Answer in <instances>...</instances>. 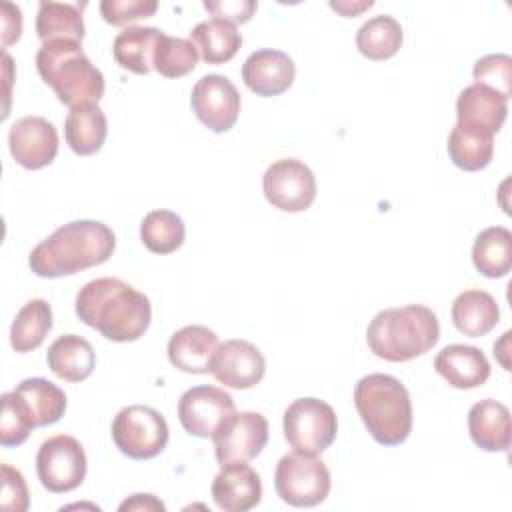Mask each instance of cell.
Instances as JSON below:
<instances>
[{
	"instance_id": "ac0fdd59",
	"label": "cell",
	"mask_w": 512,
	"mask_h": 512,
	"mask_svg": "<svg viewBox=\"0 0 512 512\" xmlns=\"http://www.w3.org/2000/svg\"><path fill=\"white\" fill-rule=\"evenodd\" d=\"M10 394L32 430L58 422L66 412L64 390L46 378H26Z\"/></svg>"
},
{
	"instance_id": "9a60e30c",
	"label": "cell",
	"mask_w": 512,
	"mask_h": 512,
	"mask_svg": "<svg viewBox=\"0 0 512 512\" xmlns=\"http://www.w3.org/2000/svg\"><path fill=\"white\" fill-rule=\"evenodd\" d=\"M210 372L228 388L248 390L264 378L266 360L264 354L248 340L232 338L218 344Z\"/></svg>"
},
{
	"instance_id": "ffe728a7",
	"label": "cell",
	"mask_w": 512,
	"mask_h": 512,
	"mask_svg": "<svg viewBox=\"0 0 512 512\" xmlns=\"http://www.w3.org/2000/svg\"><path fill=\"white\" fill-rule=\"evenodd\" d=\"M436 372L458 390H472L482 386L490 376V364L484 352L468 344L444 346L434 358Z\"/></svg>"
},
{
	"instance_id": "f546056e",
	"label": "cell",
	"mask_w": 512,
	"mask_h": 512,
	"mask_svg": "<svg viewBox=\"0 0 512 512\" xmlns=\"http://www.w3.org/2000/svg\"><path fill=\"white\" fill-rule=\"evenodd\" d=\"M36 34L42 40V44L54 42V40H68V42L82 44L84 20L80 12V4L42 0L38 4V14H36Z\"/></svg>"
},
{
	"instance_id": "60d3db41",
	"label": "cell",
	"mask_w": 512,
	"mask_h": 512,
	"mask_svg": "<svg viewBox=\"0 0 512 512\" xmlns=\"http://www.w3.org/2000/svg\"><path fill=\"white\" fill-rule=\"evenodd\" d=\"M118 510H122V512L124 510H160V512H164L166 506L152 494H134L132 498L124 500L118 506Z\"/></svg>"
},
{
	"instance_id": "7bdbcfd3",
	"label": "cell",
	"mask_w": 512,
	"mask_h": 512,
	"mask_svg": "<svg viewBox=\"0 0 512 512\" xmlns=\"http://www.w3.org/2000/svg\"><path fill=\"white\" fill-rule=\"evenodd\" d=\"M508 340H510V332H504L502 338H500V342L494 344V356L500 360V364L504 366V370H510V362H508V358H506V354H508Z\"/></svg>"
},
{
	"instance_id": "603a6c76",
	"label": "cell",
	"mask_w": 512,
	"mask_h": 512,
	"mask_svg": "<svg viewBox=\"0 0 512 512\" xmlns=\"http://www.w3.org/2000/svg\"><path fill=\"white\" fill-rule=\"evenodd\" d=\"M46 362L60 380L82 382L96 368V352L86 338L78 334H64L48 346Z\"/></svg>"
},
{
	"instance_id": "3957f363",
	"label": "cell",
	"mask_w": 512,
	"mask_h": 512,
	"mask_svg": "<svg viewBox=\"0 0 512 512\" xmlns=\"http://www.w3.org/2000/svg\"><path fill=\"white\" fill-rule=\"evenodd\" d=\"M438 340V318L422 304L386 308L370 320L366 330L368 348L386 362H410L432 350Z\"/></svg>"
},
{
	"instance_id": "ab89813d",
	"label": "cell",
	"mask_w": 512,
	"mask_h": 512,
	"mask_svg": "<svg viewBox=\"0 0 512 512\" xmlns=\"http://www.w3.org/2000/svg\"><path fill=\"white\" fill-rule=\"evenodd\" d=\"M22 12L12 2H2V46H10L20 40Z\"/></svg>"
},
{
	"instance_id": "8fae6325",
	"label": "cell",
	"mask_w": 512,
	"mask_h": 512,
	"mask_svg": "<svg viewBox=\"0 0 512 512\" xmlns=\"http://www.w3.org/2000/svg\"><path fill=\"white\" fill-rule=\"evenodd\" d=\"M234 412V398L218 386L188 388L178 400V420L196 438H212Z\"/></svg>"
},
{
	"instance_id": "7402d4cb",
	"label": "cell",
	"mask_w": 512,
	"mask_h": 512,
	"mask_svg": "<svg viewBox=\"0 0 512 512\" xmlns=\"http://www.w3.org/2000/svg\"><path fill=\"white\" fill-rule=\"evenodd\" d=\"M468 432L480 450L506 452L510 448V410L492 398L476 402L468 410Z\"/></svg>"
},
{
	"instance_id": "74e56055",
	"label": "cell",
	"mask_w": 512,
	"mask_h": 512,
	"mask_svg": "<svg viewBox=\"0 0 512 512\" xmlns=\"http://www.w3.org/2000/svg\"><path fill=\"white\" fill-rule=\"evenodd\" d=\"M28 488L20 470L10 464H2V494L0 506L8 512H24L28 510Z\"/></svg>"
},
{
	"instance_id": "44dd1931",
	"label": "cell",
	"mask_w": 512,
	"mask_h": 512,
	"mask_svg": "<svg viewBox=\"0 0 512 512\" xmlns=\"http://www.w3.org/2000/svg\"><path fill=\"white\" fill-rule=\"evenodd\" d=\"M508 116V100L496 90L470 84L466 86L456 100V122L476 126L496 134Z\"/></svg>"
},
{
	"instance_id": "277c9868",
	"label": "cell",
	"mask_w": 512,
	"mask_h": 512,
	"mask_svg": "<svg viewBox=\"0 0 512 512\" xmlns=\"http://www.w3.org/2000/svg\"><path fill=\"white\" fill-rule=\"evenodd\" d=\"M354 406L372 440L382 446H398L412 432L410 394L390 374L362 376L354 386Z\"/></svg>"
},
{
	"instance_id": "6da1fadb",
	"label": "cell",
	"mask_w": 512,
	"mask_h": 512,
	"mask_svg": "<svg viewBox=\"0 0 512 512\" xmlns=\"http://www.w3.org/2000/svg\"><path fill=\"white\" fill-rule=\"evenodd\" d=\"M76 316L112 342H134L144 336L152 320L146 294L120 278L104 276L86 282L76 294Z\"/></svg>"
},
{
	"instance_id": "f1b7e54d",
	"label": "cell",
	"mask_w": 512,
	"mask_h": 512,
	"mask_svg": "<svg viewBox=\"0 0 512 512\" xmlns=\"http://www.w3.org/2000/svg\"><path fill=\"white\" fill-rule=\"evenodd\" d=\"M474 268L486 278H504L512 268V232L504 226L484 228L472 244Z\"/></svg>"
},
{
	"instance_id": "9c48e42d",
	"label": "cell",
	"mask_w": 512,
	"mask_h": 512,
	"mask_svg": "<svg viewBox=\"0 0 512 512\" xmlns=\"http://www.w3.org/2000/svg\"><path fill=\"white\" fill-rule=\"evenodd\" d=\"M86 468L84 448L74 436H50L38 448L36 474L48 492L64 494L76 490L84 482Z\"/></svg>"
},
{
	"instance_id": "d6986e66",
	"label": "cell",
	"mask_w": 512,
	"mask_h": 512,
	"mask_svg": "<svg viewBox=\"0 0 512 512\" xmlns=\"http://www.w3.org/2000/svg\"><path fill=\"white\" fill-rule=\"evenodd\" d=\"M218 348V336L208 326L190 324L176 330L168 340V360L174 368L188 374L210 372Z\"/></svg>"
},
{
	"instance_id": "e0dca14e",
	"label": "cell",
	"mask_w": 512,
	"mask_h": 512,
	"mask_svg": "<svg viewBox=\"0 0 512 512\" xmlns=\"http://www.w3.org/2000/svg\"><path fill=\"white\" fill-rule=\"evenodd\" d=\"M212 500L224 512H246L262 500V480L246 462L224 464L212 480Z\"/></svg>"
},
{
	"instance_id": "2e32d148",
	"label": "cell",
	"mask_w": 512,
	"mask_h": 512,
	"mask_svg": "<svg viewBox=\"0 0 512 512\" xmlns=\"http://www.w3.org/2000/svg\"><path fill=\"white\" fill-rule=\"evenodd\" d=\"M296 76L294 60L274 48H260L252 52L242 64V80L256 96H280L284 94Z\"/></svg>"
},
{
	"instance_id": "83f0119b",
	"label": "cell",
	"mask_w": 512,
	"mask_h": 512,
	"mask_svg": "<svg viewBox=\"0 0 512 512\" xmlns=\"http://www.w3.org/2000/svg\"><path fill=\"white\" fill-rule=\"evenodd\" d=\"M190 40L206 64H224L232 60L242 46V36L236 26L220 18L196 24L190 32Z\"/></svg>"
},
{
	"instance_id": "7c38bea8",
	"label": "cell",
	"mask_w": 512,
	"mask_h": 512,
	"mask_svg": "<svg viewBox=\"0 0 512 512\" xmlns=\"http://www.w3.org/2000/svg\"><path fill=\"white\" fill-rule=\"evenodd\" d=\"M240 92L222 74L202 76L190 94V106L196 118L212 132H228L240 114Z\"/></svg>"
},
{
	"instance_id": "4dcf8cb0",
	"label": "cell",
	"mask_w": 512,
	"mask_h": 512,
	"mask_svg": "<svg viewBox=\"0 0 512 512\" xmlns=\"http://www.w3.org/2000/svg\"><path fill=\"white\" fill-rule=\"evenodd\" d=\"M52 330V308L42 298L26 302L10 326V346L24 354L36 350Z\"/></svg>"
},
{
	"instance_id": "d590c367",
	"label": "cell",
	"mask_w": 512,
	"mask_h": 512,
	"mask_svg": "<svg viewBox=\"0 0 512 512\" xmlns=\"http://www.w3.org/2000/svg\"><path fill=\"white\" fill-rule=\"evenodd\" d=\"M158 10L156 0H102L100 14L112 26H126Z\"/></svg>"
},
{
	"instance_id": "5bb4252c",
	"label": "cell",
	"mask_w": 512,
	"mask_h": 512,
	"mask_svg": "<svg viewBox=\"0 0 512 512\" xmlns=\"http://www.w3.org/2000/svg\"><path fill=\"white\" fill-rule=\"evenodd\" d=\"M8 148L16 164L26 170H40L58 154V130L42 116H22L8 132Z\"/></svg>"
},
{
	"instance_id": "5b68a950",
	"label": "cell",
	"mask_w": 512,
	"mask_h": 512,
	"mask_svg": "<svg viewBox=\"0 0 512 512\" xmlns=\"http://www.w3.org/2000/svg\"><path fill=\"white\" fill-rule=\"evenodd\" d=\"M36 70L58 100L70 108L98 104L104 96V76L78 42L54 40L42 44L36 54Z\"/></svg>"
},
{
	"instance_id": "4316f807",
	"label": "cell",
	"mask_w": 512,
	"mask_h": 512,
	"mask_svg": "<svg viewBox=\"0 0 512 512\" xmlns=\"http://www.w3.org/2000/svg\"><path fill=\"white\" fill-rule=\"evenodd\" d=\"M164 32L152 26H128L112 44L114 60L120 68L134 74H148L154 68V50Z\"/></svg>"
},
{
	"instance_id": "e575fe53",
	"label": "cell",
	"mask_w": 512,
	"mask_h": 512,
	"mask_svg": "<svg viewBox=\"0 0 512 512\" xmlns=\"http://www.w3.org/2000/svg\"><path fill=\"white\" fill-rule=\"evenodd\" d=\"M474 84L488 86L506 100L512 94V58L508 54H488L474 62Z\"/></svg>"
},
{
	"instance_id": "836d02e7",
	"label": "cell",
	"mask_w": 512,
	"mask_h": 512,
	"mask_svg": "<svg viewBox=\"0 0 512 512\" xmlns=\"http://www.w3.org/2000/svg\"><path fill=\"white\" fill-rule=\"evenodd\" d=\"M198 56L192 40L164 34L154 50V70L164 78H182L196 68Z\"/></svg>"
},
{
	"instance_id": "ba28073f",
	"label": "cell",
	"mask_w": 512,
	"mask_h": 512,
	"mask_svg": "<svg viewBox=\"0 0 512 512\" xmlns=\"http://www.w3.org/2000/svg\"><path fill=\"white\" fill-rule=\"evenodd\" d=\"M338 418L320 398H298L284 410V438L296 452L320 454L336 440Z\"/></svg>"
},
{
	"instance_id": "30bf717a",
	"label": "cell",
	"mask_w": 512,
	"mask_h": 512,
	"mask_svg": "<svg viewBox=\"0 0 512 512\" xmlns=\"http://www.w3.org/2000/svg\"><path fill=\"white\" fill-rule=\"evenodd\" d=\"M266 200L282 212H304L316 198L314 172L296 158L272 162L262 176Z\"/></svg>"
},
{
	"instance_id": "8d00e7d4",
	"label": "cell",
	"mask_w": 512,
	"mask_h": 512,
	"mask_svg": "<svg viewBox=\"0 0 512 512\" xmlns=\"http://www.w3.org/2000/svg\"><path fill=\"white\" fill-rule=\"evenodd\" d=\"M32 428L26 424L22 414L18 412L12 394H2V420H0V444L10 448L26 442Z\"/></svg>"
},
{
	"instance_id": "7a4b0ae2",
	"label": "cell",
	"mask_w": 512,
	"mask_h": 512,
	"mask_svg": "<svg viewBox=\"0 0 512 512\" xmlns=\"http://www.w3.org/2000/svg\"><path fill=\"white\" fill-rule=\"evenodd\" d=\"M116 248L114 232L98 220H74L56 228L28 256L40 278H62L104 264Z\"/></svg>"
},
{
	"instance_id": "4fadbf2b",
	"label": "cell",
	"mask_w": 512,
	"mask_h": 512,
	"mask_svg": "<svg viewBox=\"0 0 512 512\" xmlns=\"http://www.w3.org/2000/svg\"><path fill=\"white\" fill-rule=\"evenodd\" d=\"M268 420L260 412H234L212 436L220 466L254 460L268 442Z\"/></svg>"
},
{
	"instance_id": "52a82bcc",
	"label": "cell",
	"mask_w": 512,
	"mask_h": 512,
	"mask_svg": "<svg viewBox=\"0 0 512 512\" xmlns=\"http://www.w3.org/2000/svg\"><path fill=\"white\" fill-rule=\"evenodd\" d=\"M112 440L116 448L132 460H150L168 444V424L152 406L132 404L122 408L112 420Z\"/></svg>"
},
{
	"instance_id": "cb8c5ba5",
	"label": "cell",
	"mask_w": 512,
	"mask_h": 512,
	"mask_svg": "<svg viewBox=\"0 0 512 512\" xmlns=\"http://www.w3.org/2000/svg\"><path fill=\"white\" fill-rule=\"evenodd\" d=\"M108 134L106 114L98 104H80L70 108L64 120V138L78 156L96 154Z\"/></svg>"
},
{
	"instance_id": "b9f144b4",
	"label": "cell",
	"mask_w": 512,
	"mask_h": 512,
	"mask_svg": "<svg viewBox=\"0 0 512 512\" xmlns=\"http://www.w3.org/2000/svg\"><path fill=\"white\" fill-rule=\"evenodd\" d=\"M372 6H374L372 0H368V2H330V8L336 10L338 14L346 16V18L358 16L360 12H364V10L372 8Z\"/></svg>"
},
{
	"instance_id": "484cf974",
	"label": "cell",
	"mask_w": 512,
	"mask_h": 512,
	"mask_svg": "<svg viewBox=\"0 0 512 512\" xmlns=\"http://www.w3.org/2000/svg\"><path fill=\"white\" fill-rule=\"evenodd\" d=\"M452 164L464 172L486 168L494 156V134L488 130L456 122L446 144Z\"/></svg>"
},
{
	"instance_id": "f35d334b",
	"label": "cell",
	"mask_w": 512,
	"mask_h": 512,
	"mask_svg": "<svg viewBox=\"0 0 512 512\" xmlns=\"http://www.w3.org/2000/svg\"><path fill=\"white\" fill-rule=\"evenodd\" d=\"M256 2L254 0H206L204 8L214 14V18L226 20L230 24H244L252 18L256 12Z\"/></svg>"
},
{
	"instance_id": "1f68e13d",
	"label": "cell",
	"mask_w": 512,
	"mask_h": 512,
	"mask_svg": "<svg viewBox=\"0 0 512 512\" xmlns=\"http://www.w3.org/2000/svg\"><path fill=\"white\" fill-rule=\"evenodd\" d=\"M404 40L400 22L394 16L378 14L368 18L356 32V48L368 60L392 58Z\"/></svg>"
},
{
	"instance_id": "d4e9b609",
	"label": "cell",
	"mask_w": 512,
	"mask_h": 512,
	"mask_svg": "<svg viewBox=\"0 0 512 512\" xmlns=\"http://www.w3.org/2000/svg\"><path fill=\"white\" fill-rule=\"evenodd\" d=\"M450 314L456 330L470 338L486 336L500 320L494 296L476 288L460 292L452 302Z\"/></svg>"
},
{
	"instance_id": "d6a6232c",
	"label": "cell",
	"mask_w": 512,
	"mask_h": 512,
	"mask_svg": "<svg viewBox=\"0 0 512 512\" xmlns=\"http://www.w3.org/2000/svg\"><path fill=\"white\" fill-rule=\"evenodd\" d=\"M140 238L150 252L172 254L184 244L186 226L184 220L172 210H152L142 218Z\"/></svg>"
},
{
	"instance_id": "8992f818",
	"label": "cell",
	"mask_w": 512,
	"mask_h": 512,
	"mask_svg": "<svg viewBox=\"0 0 512 512\" xmlns=\"http://www.w3.org/2000/svg\"><path fill=\"white\" fill-rule=\"evenodd\" d=\"M274 488L282 502L296 508H312L330 492V470L316 454H284L274 472Z\"/></svg>"
}]
</instances>
